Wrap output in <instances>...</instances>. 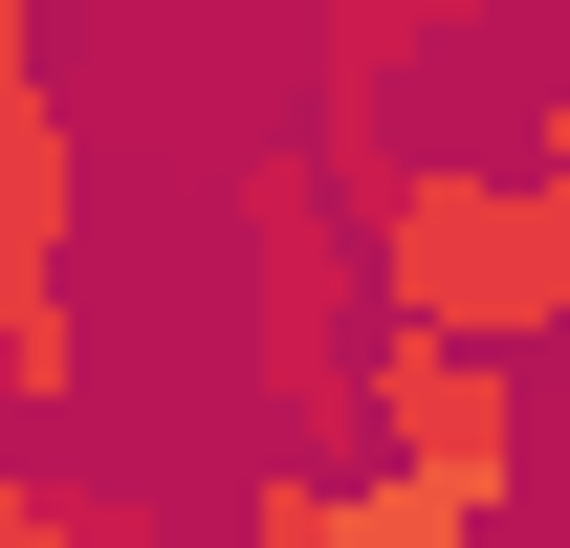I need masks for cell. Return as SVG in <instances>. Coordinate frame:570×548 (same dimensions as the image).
Returning a JSON list of instances; mask_svg holds the SVG:
<instances>
[{
  "label": "cell",
  "instance_id": "obj_1",
  "mask_svg": "<svg viewBox=\"0 0 570 548\" xmlns=\"http://www.w3.org/2000/svg\"><path fill=\"white\" fill-rule=\"evenodd\" d=\"M330 198H352L373 330L504 351L527 395L570 373V198L527 176V154H395V133H352V154H330Z\"/></svg>",
  "mask_w": 570,
  "mask_h": 548
},
{
  "label": "cell",
  "instance_id": "obj_2",
  "mask_svg": "<svg viewBox=\"0 0 570 548\" xmlns=\"http://www.w3.org/2000/svg\"><path fill=\"white\" fill-rule=\"evenodd\" d=\"M352 417H373V482H417L461 548L527 505V439H549V395H527L504 351H439V330H373L352 351Z\"/></svg>",
  "mask_w": 570,
  "mask_h": 548
},
{
  "label": "cell",
  "instance_id": "obj_3",
  "mask_svg": "<svg viewBox=\"0 0 570 548\" xmlns=\"http://www.w3.org/2000/svg\"><path fill=\"white\" fill-rule=\"evenodd\" d=\"M242 242H264V373H285V417H352V307H373V264H352V198L307 176V154H264L242 176Z\"/></svg>",
  "mask_w": 570,
  "mask_h": 548
},
{
  "label": "cell",
  "instance_id": "obj_4",
  "mask_svg": "<svg viewBox=\"0 0 570 548\" xmlns=\"http://www.w3.org/2000/svg\"><path fill=\"white\" fill-rule=\"evenodd\" d=\"M67 242H88V133L45 88V45H0V330L67 307Z\"/></svg>",
  "mask_w": 570,
  "mask_h": 548
},
{
  "label": "cell",
  "instance_id": "obj_5",
  "mask_svg": "<svg viewBox=\"0 0 570 548\" xmlns=\"http://www.w3.org/2000/svg\"><path fill=\"white\" fill-rule=\"evenodd\" d=\"M88 395V307H22V330H0V417H67Z\"/></svg>",
  "mask_w": 570,
  "mask_h": 548
},
{
  "label": "cell",
  "instance_id": "obj_6",
  "mask_svg": "<svg viewBox=\"0 0 570 548\" xmlns=\"http://www.w3.org/2000/svg\"><path fill=\"white\" fill-rule=\"evenodd\" d=\"M0 548H154V527H132V505H45V461L0 439Z\"/></svg>",
  "mask_w": 570,
  "mask_h": 548
},
{
  "label": "cell",
  "instance_id": "obj_7",
  "mask_svg": "<svg viewBox=\"0 0 570 548\" xmlns=\"http://www.w3.org/2000/svg\"><path fill=\"white\" fill-rule=\"evenodd\" d=\"M330 482H352V461H264V482H242V527H219V548H330Z\"/></svg>",
  "mask_w": 570,
  "mask_h": 548
},
{
  "label": "cell",
  "instance_id": "obj_8",
  "mask_svg": "<svg viewBox=\"0 0 570 548\" xmlns=\"http://www.w3.org/2000/svg\"><path fill=\"white\" fill-rule=\"evenodd\" d=\"M330 548H461V527H439L417 482H330Z\"/></svg>",
  "mask_w": 570,
  "mask_h": 548
},
{
  "label": "cell",
  "instance_id": "obj_9",
  "mask_svg": "<svg viewBox=\"0 0 570 548\" xmlns=\"http://www.w3.org/2000/svg\"><path fill=\"white\" fill-rule=\"evenodd\" d=\"M504 154H527V176H549V198H570V67L527 88V110H504Z\"/></svg>",
  "mask_w": 570,
  "mask_h": 548
},
{
  "label": "cell",
  "instance_id": "obj_10",
  "mask_svg": "<svg viewBox=\"0 0 570 548\" xmlns=\"http://www.w3.org/2000/svg\"><path fill=\"white\" fill-rule=\"evenodd\" d=\"M549 67H570V0H549Z\"/></svg>",
  "mask_w": 570,
  "mask_h": 548
}]
</instances>
